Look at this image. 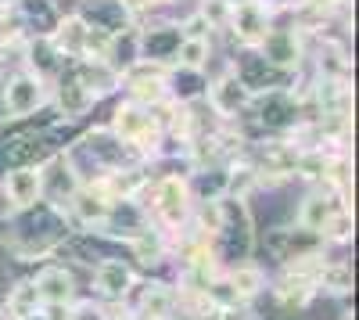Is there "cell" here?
<instances>
[{"mask_svg": "<svg viewBox=\"0 0 359 320\" xmlns=\"http://www.w3.org/2000/svg\"><path fill=\"white\" fill-rule=\"evenodd\" d=\"M33 284H36L43 306L62 309V306H69V302L76 299V281H72V274H69L65 267H43V270L33 277Z\"/></svg>", "mask_w": 359, "mask_h": 320, "instance_id": "obj_8", "label": "cell"}, {"mask_svg": "<svg viewBox=\"0 0 359 320\" xmlns=\"http://www.w3.org/2000/svg\"><path fill=\"white\" fill-rule=\"evenodd\" d=\"M208 54H212L208 40H201V36H184V44H180V51H176V62H172V65L205 72V65H208Z\"/></svg>", "mask_w": 359, "mask_h": 320, "instance_id": "obj_17", "label": "cell"}, {"mask_svg": "<svg viewBox=\"0 0 359 320\" xmlns=\"http://www.w3.org/2000/svg\"><path fill=\"white\" fill-rule=\"evenodd\" d=\"M4 309H8L11 320H25V316H33L36 309H43L36 284L33 281H18L11 292H8V299H4Z\"/></svg>", "mask_w": 359, "mask_h": 320, "instance_id": "obj_14", "label": "cell"}, {"mask_svg": "<svg viewBox=\"0 0 359 320\" xmlns=\"http://www.w3.org/2000/svg\"><path fill=\"white\" fill-rule=\"evenodd\" d=\"M130 248H133V255L140 259L144 267H158L162 259H165V238L158 234L155 227L133 230V234H130Z\"/></svg>", "mask_w": 359, "mask_h": 320, "instance_id": "obj_12", "label": "cell"}, {"mask_svg": "<svg viewBox=\"0 0 359 320\" xmlns=\"http://www.w3.org/2000/svg\"><path fill=\"white\" fill-rule=\"evenodd\" d=\"M266 65H273L280 72H294L302 65V36H298V29H269V33L259 40V47H252Z\"/></svg>", "mask_w": 359, "mask_h": 320, "instance_id": "obj_3", "label": "cell"}, {"mask_svg": "<svg viewBox=\"0 0 359 320\" xmlns=\"http://www.w3.org/2000/svg\"><path fill=\"white\" fill-rule=\"evenodd\" d=\"M331 292V295H348L352 292V267L348 263H323L316 274V292Z\"/></svg>", "mask_w": 359, "mask_h": 320, "instance_id": "obj_16", "label": "cell"}, {"mask_svg": "<svg viewBox=\"0 0 359 320\" xmlns=\"http://www.w3.org/2000/svg\"><path fill=\"white\" fill-rule=\"evenodd\" d=\"M184 44V33L180 25H155V29H144L137 36V58L144 62H155V65H172L176 62V51Z\"/></svg>", "mask_w": 359, "mask_h": 320, "instance_id": "obj_7", "label": "cell"}, {"mask_svg": "<svg viewBox=\"0 0 359 320\" xmlns=\"http://www.w3.org/2000/svg\"><path fill=\"white\" fill-rule=\"evenodd\" d=\"M8 18V4H0V22H4Z\"/></svg>", "mask_w": 359, "mask_h": 320, "instance_id": "obj_24", "label": "cell"}, {"mask_svg": "<svg viewBox=\"0 0 359 320\" xmlns=\"http://www.w3.org/2000/svg\"><path fill=\"white\" fill-rule=\"evenodd\" d=\"M94 101H97V98L90 94L72 72L57 79V108H62L65 119H79V115H86L90 108H94Z\"/></svg>", "mask_w": 359, "mask_h": 320, "instance_id": "obj_10", "label": "cell"}, {"mask_svg": "<svg viewBox=\"0 0 359 320\" xmlns=\"http://www.w3.org/2000/svg\"><path fill=\"white\" fill-rule=\"evenodd\" d=\"M320 238H323V241H334V245L352 241V209H348V206H338L331 216H327Z\"/></svg>", "mask_w": 359, "mask_h": 320, "instance_id": "obj_18", "label": "cell"}, {"mask_svg": "<svg viewBox=\"0 0 359 320\" xmlns=\"http://www.w3.org/2000/svg\"><path fill=\"white\" fill-rule=\"evenodd\" d=\"M155 213L169 230L184 227L191 216V184L184 177H162L155 187Z\"/></svg>", "mask_w": 359, "mask_h": 320, "instance_id": "obj_4", "label": "cell"}, {"mask_svg": "<svg viewBox=\"0 0 359 320\" xmlns=\"http://www.w3.org/2000/svg\"><path fill=\"white\" fill-rule=\"evenodd\" d=\"M133 284H137V274L123 263V259H101L97 270H94V288L104 299H126Z\"/></svg>", "mask_w": 359, "mask_h": 320, "instance_id": "obj_9", "label": "cell"}, {"mask_svg": "<svg viewBox=\"0 0 359 320\" xmlns=\"http://www.w3.org/2000/svg\"><path fill=\"white\" fill-rule=\"evenodd\" d=\"M144 8H162V4H172V0H140Z\"/></svg>", "mask_w": 359, "mask_h": 320, "instance_id": "obj_22", "label": "cell"}, {"mask_svg": "<svg viewBox=\"0 0 359 320\" xmlns=\"http://www.w3.org/2000/svg\"><path fill=\"white\" fill-rule=\"evenodd\" d=\"M25 320H47V316H43V309H36L33 316H25Z\"/></svg>", "mask_w": 359, "mask_h": 320, "instance_id": "obj_23", "label": "cell"}, {"mask_svg": "<svg viewBox=\"0 0 359 320\" xmlns=\"http://www.w3.org/2000/svg\"><path fill=\"white\" fill-rule=\"evenodd\" d=\"M223 29H230L248 51L259 47V40L269 33V4L266 0H237V4H230Z\"/></svg>", "mask_w": 359, "mask_h": 320, "instance_id": "obj_2", "label": "cell"}, {"mask_svg": "<svg viewBox=\"0 0 359 320\" xmlns=\"http://www.w3.org/2000/svg\"><path fill=\"white\" fill-rule=\"evenodd\" d=\"M69 320H108V313L101 306H94V302H76Z\"/></svg>", "mask_w": 359, "mask_h": 320, "instance_id": "obj_21", "label": "cell"}, {"mask_svg": "<svg viewBox=\"0 0 359 320\" xmlns=\"http://www.w3.org/2000/svg\"><path fill=\"white\" fill-rule=\"evenodd\" d=\"M252 101H255V94L233 76V69L226 76L208 83V108H212L219 119H233V115H241L245 108H252Z\"/></svg>", "mask_w": 359, "mask_h": 320, "instance_id": "obj_5", "label": "cell"}, {"mask_svg": "<svg viewBox=\"0 0 359 320\" xmlns=\"http://www.w3.org/2000/svg\"><path fill=\"white\" fill-rule=\"evenodd\" d=\"M262 177H259V169L255 166H233V173L226 177V198H237V201H245L252 187H259Z\"/></svg>", "mask_w": 359, "mask_h": 320, "instance_id": "obj_19", "label": "cell"}, {"mask_svg": "<svg viewBox=\"0 0 359 320\" xmlns=\"http://www.w3.org/2000/svg\"><path fill=\"white\" fill-rule=\"evenodd\" d=\"M4 194L15 209H33L43 201V177H40V166L25 162V166H11L4 173Z\"/></svg>", "mask_w": 359, "mask_h": 320, "instance_id": "obj_6", "label": "cell"}, {"mask_svg": "<svg viewBox=\"0 0 359 320\" xmlns=\"http://www.w3.org/2000/svg\"><path fill=\"white\" fill-rule=\"evenodd\" d=\"M47 105V79L33 69H22L4 83V115L8 119H25L36 108Z\"/></svg>", "mask_w": 359, "mask_h": 320, "instance_id": "obj_1", "label": "cell"}, {"mask_svg": "<svg viewBox=\"0 0 359 320\" xmlns=\"http://www.w3.org/2000/svg\"><path fill=\"white\" fill-rule=\"evenodd\" d=\"M226 288H230V295H233L237 302L255 299L262 288H266V274H262V267H255V263H237V267L230 270V277H226Z\"/></svg>", "mask_w": 359, "mask_h": 320, "instance_id": "obj_11", "label": "cell"}, {"mask_svg": "<svg viewBox=\"0 0 359 320\" xmlns=\"http://www.w3.org/2000/svg\"><path fill=\"white\" fill-rule=\"evenodd\" d=\"M176 306V295L169 284H147L140 295V316L144 320H169Z\"/></svg>", "mask_w": 359, "mask_h": 320, "instance_id": "obj_13", "label": "cell"}, {"mask_svg": "<svg viewBox=\"0 0 359 320\" xmlns=\"http://www.w3.org/2000/svg\"><path fill=\"white\" fill-rule=\"evenodd\" d=\"M180 33H184V36H201V40H208V33H212V25H208V18H205L201 11H194L191 18L180 22Z\"/></svg>", "mask_w": 359, "mask_h": 320, "instance_id": "obj_20", "label": "cell"}, {"mask_svg": "<svg viewBox=\"0 0 359 320\" xmlns=\"http://www.w3.org/2000/svg\"><path fill=\"white\" fill-rule=\"evenodd\" d=\"M338 206H334V198L331 194H309L302 206H298V227L302 230H313V234H320L327 216H331Z\"/></svg>", "mask_w": 359, "mask_h": 320, "instance_id": "obj_15", "label": "cell"}]
</instances>
